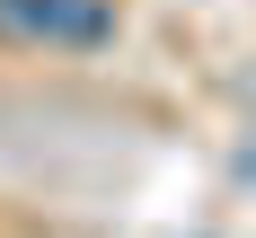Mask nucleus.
Masks as SVG:
<instances>
[{"label":"nucleus","mask_w":256,"mask_h":238,"mask_svg":"<svg viewBox=\"0 0 256 238\" xmlns=\"http://www.w3.org/2000/svg\"><path fill=\"white\" fill-rule=\"evenodd\" d=\"M0 35L88 53V44H106V35H115V0H0Z\"/></svg>","instance_id":"obj_1"}]
</instances>
